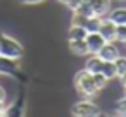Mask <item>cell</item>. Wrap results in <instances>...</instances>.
<instances>
[{
    "instance_id": "cell-1",
    "label": "cell",
    "mask_w": 126,
    "mask_h": 117,
    "mask_svg": "<svg viewBox=\"0 0 126 117\" xmlns=\"http://www.w3.org/2000/svg\"><path fill=\"white\" fill-rule=\"evenodd\" d=\"M73 83H74L76 91H78L81 96H93V95L97 93V86H95V81H93V74L88 72L86 69L76 72Z\"/></svg>"
},
{
    "instance_id": "cell-2",
    "label": "cell",
    "mask_w": 126,
    "mask_h": 117,
    "mask_svg": "<svg viewBox=\"0 0 126 117\" xmlns=\"http://www.w3.org/2000/svg\"><path fill=\"white\" fill-rule=\"evenodd\" d=\"M23 53H24V48L16 38H12L9 35H4V33L0 35V55H4L7 59L19 60L23 57Z\"/></svg>"
},
{
    "instance_id": "cell-3",
    "label": "cell",
    "mask_w": 126,
    "mask_h": 117,
    "mask_svg": "<svg viewBox=\"0 0 126 117\" xmlns=\"http://www.w3.org/2000/svg\"><path fill=\"white\" fill-rule=\"evenodd\" d=\"M71 114L76 117H98V115H102V110L97 103H93L90 100H83V102H78L73 105Z\"/></svg>"
},
{
    "instance_id": "cell-4",
    "label": "cell",
    "mask_w": 126,
    "mask_h": 117,
    "mask_svg": "<svg viewBox=\"0 0 126 117\" xmlns=\"http://www.w3.org/2000/svg\"><path fill=\"white\" fill-rule=\"evenodd\" d=\"M116 23L109 17H102L100 19V28H98V33L105 38V41H116Z\"/></svg>"
},
{
    "instance_id": "cell-5",
    "label": "cell",
    "mask_w": 126,
    "mask_h": 117,
    "mask_svg": "<svg viewBox=\"0 0 126 117\" xmlns=\"http://www.w3.org/2000/svg\"><path fill=\"white\" fill-rule=\"evenodd\" d=\"M86 47H88V52L90 53H98V50L104 47L105 43V38L98 33V31H93V33H86Z\"/></svg>"
},
{
    "instance_id": "cell-6",
    "label": "cell",
    "mask_w": 126,
    "mask_h": 117,
    "mask_svg": "<svg viewBox=\"0 0 126 117\" xmlns=\"http://www.w3.org/2000/svg\"><path fill=\"white\" fill-rule=\"evenodd\" d=\"M119 55H121L119 53V48L116 47L114 41H105L104 47L98 50V57L102 60H107V62H114L116 57H119Z\"/></svg>"
},
{
    "instance_id": "cell-7",
    "label": "cell",
    "mask_w": 126,
    "mask_h": 117,
    "mask_svg": "<svg viewBox=\"0 0 126 117\" xmlns=\"http://www.w3.org/2000/svg\"><path fill=\"white\" fill-rule=\"evenodd\" d=\"M69 52L73 55H76V57H86V55H90L85 40H69Z\"/></svg>"
},
{
    "instance_id": "cell-8",
    "label": "cell",
    "mask_w": 126,
    "mask_h": 117,
    "mask_svg": "<svg viewBox=\"0 0 126 117\" xmlns=\"http://www.w3.org/2000/svg\"><path fill=\"white\" fill-rule=\"evenodd\" d=\"M88 2L93 9L95 16H98V17H104L110 11V0H88Z\"/></svg>"
},
{
    "instance_id": "cell-9",
    "label": "cell",
    "mask_w": 126,
    "mask_h": 117,
    "mask_svg": "<svg viewBox=\"0 0 126 117\" xmlns=\"http://www.w3.org/2000/svg\"><path fill=\"white\" fill-rule=\"evenodd\" d=\"M102 65H104V60L98 57V53H90V57L86 59V64H85V69L88 72L95 74V72L102 71Z\"/></svg>"
},
{
    "instance_id": "cell-10",
    "label": "cell",
    "mask_w": 126,
    "mask_h": 117,
    "mask_svg": "<svg viewBox=\"0 0 126 117\" xmlns=\"http://www.w3.org/2000/svg\"><path fill=\"white\" fill-rule=\"evenodd\" d=\"M16 72H17V60L0 55V74H16Z\"/></svg>"
},
{
    "instance_id": "cell-11",
    "label": "cell",
    "mask_w": 126,
    "mask_h": 117,
    "mask_svg": "<svg viewBox=\"0 0 126 117\" xmlns=\"http://www.w3.org/2000/svg\"><path fill=\"white\" fill-rule=\"evenodd\" d=\"M107 17L112 19L116 24H126V7H117V9L110 11Z\"/></svg>"
},
{
    "instance_id": "cell-12",
    "label": "cell",
    "mask_w": 126,
    "mask_h": 117,
    "mask_svg": "<svg viewBox=\"0 0 126 117\" xmlns=\"http://www.w3.org/2000/svg\"><path fill=\"white\" fill-rule=\"evenodd\" d=\"M86 38V29L83 26H73L67 31V40H85Z\"/></svg>"
},
{
    "instance_id": "cell-13",
    "label": "cell",
    "mask_w": 126,
    "mask_h": 117,
    "mask_svg": "<svg viewBox=\"0 0 126 117\" xmlns=\"http://www.w3.org/2000/svg\"><path fill=\"white\" fill-rule=\"evenodd\" d=\"M100 19H102V17H98V16H90V17L86 19V23H85V29H86V33L98 31V28H100Z\"/></svg>"
},
{
    "instance_id": "cell-14",
    "label": "cell",
    "mask_w": 126,
    "mask_h": 117,
    "mask_svg": "<svg viewBox=\"0 0 126 117\" xmlns=\"http://www.w3.org/2000/svg\"><path fill=\"white\" fill-rule=\"evenodd\" d=\"M100 72H102L109 81H110V79H114V78H117L114 62H107V60H104V65H102V71H100Z\"/></svg>"
},
{
    "instance_id": "cell-15",
    "label": "cell",
    "mask_w": 126,
    "mask_h": 117,
    "mask_svg": "<svg viewBox=\"0 0 126 117\" xmlns=\"http://www.w3.org/2000/svg\"><path fill=\"white\" fill-rule=\"evenodd\" d=\"M73 12H79V14H83V16H86V17H90V16H95V12H93V9H92V5H90V2L88 0H83V2L73 11Z\"/></svg>"
},
{
    "instance_id": "cell-16",
    "label": "cell",
    "mask_w": 126,
    "mask_h": 117,
    "mask_svg": "<svg viewBox=\"0 0 126 117\" xmlns=\"http://www.w3.org/2000/svg\"><path fill=\"white\" fill-rule=\"evenodd\" d=\"M114 65H116V74H117V78H119V76H123V74L126 72V57H123V55L116 57Z\"/></svg>"
},
{
    "instance_id": "cell-17",
    "label": "cell",
    "mask_w": 126,
    "mask_h": 117,
    "mask_svg": "<svg viewBox=\"0 0 126 117\" xmlns=\"http://www.w3.org/2000/svg\"><path fill=\"white\" fill-rule=\"evenodd\" d=\"M93 81H95V86H97V91H100V90H104L105 86H107V83H109V79L102 74V72H95L93 74Z\"/></svg>"
},
{
    "instance_id": "cell-18",
    "label": "cell",
    "mask_w": 126,
    "mask_h": 117,
    "mask_svg": "<svg viewBox=\"0 0 126 117\" xmlns=\"http://www.w3.org/2000/svg\"><path fill=\"white\" fill-rule=\"evenodd\" d=\"M86 16H83V14H79V12H73V16H71V24L73 26H83L85 28V23H86Z\"/></svg>"
},
{
    "instance_id": "cell-19",
    "label": "cell",
    "mask_w": 126,
    "mask_h": 117,
    "mask_svg": "<svg viewBox=\"0 0 126 117\" xmlns=\"http://www.w3.org/2000/svg\"><path fill=\"white\" fill-rule=\"evenodd\" d=\"M114 112H116L117 115H123V117H126V96H123L121 100H117V102H116Z\"/></svg>"
},
{
    "instance_id": "cell-20",
    "label": "cell",
    "mask_w": 126,
    "mask_h": 117,
    "mask_svg": "<svg viewBox=\"0 0 126 117\" xmlns=\"http://www.w3.org/2000/svg\"><path fill=\"white\" fill-rule=\"evenodd\" d=\"M126 40V24H117L116 26V41H124Z\"/></svg>"
},
{
    "instance_id": "cell-21",
    "label": "cell",
    "mask_w": 126,
    "mask_h": 117,
    "mask_svg": "<svg viewBox=\"0 0 126 117\" xmlns=\"http://www.w3.org/2000/svg\"><path fill=\"white\" fill-rule=\"evenodd\" d=\"M17 2H21V4H26V5H36V4H42V2H45V0H17Z\"/></svg>"
},
{
    "instance_id": "cell-22",
    "label": "cell",
    "mask_w": 126,
    "mask_h": 117,
    "mask_svg": "<svg viewBox=\"0 0 126 117\" xmlns=\"http://www.w3.org/2000/svg\"><path fill=\"white\" fill-rule=\"evenodd\" d=\"M5 100H7V96H5V90L0 86V102H4V103H5Z\"/></svg>"
},
{
    "instance_id": "cell-23",
    "label": "cell",
    "mask_w": 126,
    "mask_h": 117,
    "mask_svg": "<svg viewBox=\"0 0 126 117\" xmlns=\"http://www.w3.org/2000/svg\"><path fill=\"white\" fill-rule=\"evenodd\" d=\"M4 114H5V103L0 102V115H4Z\"/></svg>"
},
{
    "instance_id": "cell-24",
    "label": "cell",
    "mask_w": 126,
    "mask_h": 117,
    "mask_svg": "<svg viewBox=\"0 0 126 117\" xmlns=\"http://www.w3.org/2000/svg\"><path fill=\"white\" fill-rule=\"evenodd\" d=\"M119 79H121V83H123V86H126V72H124L123 76H119Z\"/></svg>"
},
{
    "instance_id": "cell-25",
    "label": "cell",
    "mask_w": 126,
    "mask_h": 117,
    "mask_svg": "<svg viewBox=\"0 0 126 117\" xmlns=\"http://www.w3.org/2000/svg\"><path fill=\"white\" fill-rule=\"evenodd\" d=\"M57 2H59V4H64V5H69L71 0H57Z\"/></svg>"
},
{
    "instance_id": "cell-26",
    "label": "cell",
    "mask_w": 126,
    "mask_h": 117,
    "mask_svg": "<svg viewBox=\"0 0 126 117\" xmlns=\"http://www.w3.org/2000/svg\"><path fill=\"white\" fill-rule=\"evenodd\" d=\"M114 2H124V0H114Z\"/></svg>"
},
{
    "instance_id": "cell-27",
    "label": "cell",
    "mask_w": 126,
    "mask_h": 117,
    "mask_svg": "<svg viewBox=\"0 0 126 117\" xmlns=\"http://www.w3.org/2000/svg\"><path fill=\"white\" fill-rule=\"evenodd\" d=\"M123 43H124V45H126V40H124V41H123Z\"/></svg>"
},
{
    "instance_id": "cell-28",
    "label": "cell",
    "mask_w": 126,
    "mask_h": 117,
    "mask_svg": "<svg viewBox=\"0 0 126 117\" xmlns=\"http://www.w3.org/2000/svg\"><path fill=\"white\" fill-rule=\"evenodd\" d=\"M124 90H126V86H124Z\"/></svg>"
}]
</instances>
